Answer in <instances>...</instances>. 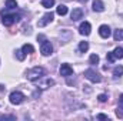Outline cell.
Instances as JSON below:
<instances>
[{
    "label": "cell",
    "mask_w": 123,
    "mask_h": 121,
    "mask_svg": "<svg viewBox=\"0 0 123 121\" xmlns=\"http://www.w3.org/2000/svg\"><path fill=\"white\" fill-rule=\"evenodd\" d=\"M16 57H17V60L23 61L25 60V57H26V53H25L22 49H17V50H16Z\"/></svg>",
    "instance_id": "19"
},
{
    "label": "cell",
    "mask_w": 123,
    "mask_h": 121,
    "mask_svg": "<svg viewBox=\"0 0 123 121\" xmlns=\"http://www.w3.org/2000/svg\"><path fill=\"white\" fill-rule=\"evenodd\" d=\"M44 74H46V70H44L43 67L36 66V67L30 68V70L26 73V77H27V80H30V81H37V80L42 78Z\"/></svg>",
    "instance_id": "1"
},
{
    "label": "cell",
    "mask_w": 123,
    "mask_h": 121,
    "mask_svg": "<svg viewBox=\"0 0 123 121\" xmlns=\"http://www.w3.org/2000/svg\"><path fill=\"white\" fill-rule=\"evenodd\" d=\"M56 13H57L59 16H64V14H67V6H64V4H59L57 9H56Z\"/></svg>",
    "instance_id": "14"
},
{
    "label": "cell",
    "mask_w": 123,
    "mask_h": 121,
    "mask_svg": "<svg viewBox=\"0 0 123 121\" xmlns=\"http://www.w3.org/2000/svg\"><path fill=\"white\" fill-rule=\"evenodd\" d=\"M77 1H82V3H86L87 0H77Z\"/></svg>",
    "instance_id": "27"
},
{
    "label": "cell",
    "mask_w": 123,
    "mask_h": 121,
    "mask_svg": "<svg viewBox=\"0 0 123 121\" xmlns=\"http://www.w3.org/2000/svg\"><path fill=\"white\" fill-rule=\"evenodd\" d=\"M106 59H107V61H109V63H113V61L116 60V57H115L113 51H112V53H107V54H106Z\"/></svg>",
    "instance_id": "23"
},
{
    "label": "cell",
    "mask_w": 123,
    "mask_h": 121,
    "mask_svg": "<svg viewBox=\"0 0 123 121\" xmlns=\"http://www.w3.org/2000/svg\"><path fill=\"white\" fill-rule=\"evenodd\" d=\"M4 88H6V87H4V86H3V84H0V93H1V91L4 90Z\"/></svg>",
    "instance_id": "26"
},
{
    "label": "cell",
    "mask_w": 123,
    "mask_h": 121,
    "mask_svg": "<svg viewBox=\"0 0 123 121\" xmlns=\"http://www.w3.org/2000/svg\"><path fill=\"white\" fill-rule=\"evenodd\" d=\"M73 74V68H72V66L70 64H62L60 66V76L63 77H70Z\"/></svg>",
    "instance_id": "7"
},
{
    "label": "cell",
    "mask_w": 123,
    "mask_h": 121,
    "mask_svg": "<svg viewBox=\"0 0 123 121\" xmlns=\"http://www.w3.org/2000/svg\"><path fill=\"white\" fill-rule=\"evenodd\" d=\"M42 6L46 9H50L55 6V0H42Z\"/></svg>",
    "instance_id": "20"
},
{
    "label": "cell",
    "mask_w": 123,
    "mask_h": 121,
    "mask_svg": "<svg viewBox=\"0 0 123 121\" xmlns=\"http://www.w3.org/2000/svg\"><path fill=\"white\" fill-rule=\"evenodd\" d=\"M97 100H99L100 103H106V101H107V95H106V94H99V95H97Z\"/></svg>",
    "instance_id": "24"
},
{
    "label": "cell",
    "mask_w": 123,
    "mask_h": 121,
    "mask_svg": "<svg viewBox=\"0 0 123 121\" xmlns=\"http://www.w3.org/2000/svg\"><path fill=\"white\" fill-rule=\"evenodd\" d=\"M37 84H39V88H40V90H46V88L55 86V80H53V78H44L43 81H39V80H37Z\"/></svg>",
    "instance_id": "8"
},
{
    "label": "cell",
    "mask_w": 123,
    "mask_h": 121,
    "mask_svg": "<svg viewBox=\"0 0 123 121\" xmlns=\"http://www.w3.org/2000/svg\"><path fill=\"white\" fill-rule=\"evenodd\" d=\"M70 17H72V20L73 22H77V20H80L82 17H83V10L82 9H73L72 10V14H70Z\"/></svg>",
    "instance_id": "11"
},
{
    "label": "cell",
    "mask_w": 123,
    "mask_h": 121,
    "mask_svg": "<svg viewBox=\"0 0 123 121\" xmlns=\"http://www.w3.org/2000/svg\"><path fill=\"white\" fill-rule=\"evenodd\" d=\"M113 76H115V77H120V76H123V66H117V67L113 68Z\"/></svg>",
    "instance_id": "17"
},
{
    "label": "cell",
    "mask_w": 123,
    "mask_h": 121,
    "mask_svg": "<svg viewBox=\"0 0 123 121\" xmlns=\"http://www.w3.org/2000/svg\"><path fill=\"white\" fill-rule=\"evenodd\" d=\"M52 51H53V46H52V43L47 41V40H44V41L42 43V46H40V53H42L43 56H50Z\"/></svg>",
    "instance_id": "6"
},
{
    "label": "cell",
    "mask_w": 123,
    "mask_h": 121,
    "mask_svg": "<svg viewBox=\"0 0 123 121\" xmlns=\"http://www.w3.org/2000/svg\"><path fill=\"white\" fill-rule=\"evenodd\" d=\"M93 10L97 11V13L105 11V3H103L102 0H94V1H93Z\"/></svg>",
    "instance_id": "12"
},
{
    "label": "cell",
    "mask_w": 123,
    "mask_h": 121,
    "mask_svg": "<svg viewBox=\"0 0 123 121\" xmlns=\"http://www.w3.org/2000/svg\"><path fill=\"white\" fill-rule=\"evenodd\" d=\"M53 17H55V14H53L52 11H49V13L43 14V17L37 22V26H39V27H44V26H47L50 22H53Z\"/></svg>",
    "instance_id": "5"
},
{
    "label": "cell",
    "mask_w": 123,
    "mask_h": 121,
    "mask_svg": "<svg viewBox=\"0 0 123 121\" xmlns=\"http://www.w3.org/2000/svg\"><path fill=\"white\" fill-rule=\"evenodd\" d=\"M22 50H23L26 54H31V53H34V47H33L31 44H25V46L22 47Z\"/></svg>",
    "instance_id": "16"
},
{
    "label": "cell",
    "mask_w": 123,
    "mask_h": 121,
    "mask_svg": "<svg viewBox=\"0 0 123 121\" xmlns=\"http://www.w3.org/2000/svg\"><path fill=\"white\" fill-rule=\"evenodd\" d=\"M113 54H115L116 59H123V49L122 47H116L113 50Z\"/></svg>",
    "instance_id": "18"
},
{
    "label": "cell",
    "mask_w": 123,
    "mask_h": 121,
    "mask_svg": "<svg viewBox=\"0 0 123 121\" xmlns=\"http://www.w3.org/2000/svg\"><path fill=\"white\" fill-rule=\"evenodd\" d=\"M1 22L4 26H12L14 22H20V14H4L1 13Z\"/></svg>",
    "instance_id": "2"
},
{
    "label": "cell",
    "mask_w": 123,
    "mask_h": 121,
    "mask_svg": "<svg viewBox=\"0 0 123 121\" xmlns=\"http://www.w3.org/2000/svg\"><path fill=\"white\" fill-rule=\"evenodd\" d=\"M99 34H100V37H103V38H109L110 34H112L110 27H109L107 24H102V26L99 27Z\"/></svg>",
    "instance_id": "10"
},
{
    "label": "cell",
    "mask_w": 123,
    "mask_h": 121,
    "mask_svg": "<svg viewBox=\"0 0 123 121\" xmlns=\"http://www.w3.org/2000/svg\"><path fill=\"white\" fill-rule=\"evenodd\" d=\"M25 94L23 93H20V91H13V93H10V95H9V100H10V103L12 104H14V105H19V104H22L23 101H25Z\"/></svg>",
    "instance_id": "3"
},
{
    "label": "cell",
    "mask_w": 123,
    "mask_h": 121,
    "mask_svg": "<svg viewBox=\"0 0 123 121\" xmlns=\"http://www.w3.org/2000/svg\"><path fill=\"white\" fill-rule=\"evenodd\" d=\"M97 120H107L109 121V117H107L106 114H99V116H97Z\"/></svg>",
    "instance_id": "25"
},
{
    "label": "cell",
    "mask_w": 123,
    "mask_h": 121,
    "mask_svg": "<svg viewBox=\"0 0 123 121\" xmlns=\"http://www.w3.org/2000/svg\"><path fill=\"white\" fill-rule=\"evenodd\" d=\"M89 50V43L87 41H80L79 43V51L80 53H86Z\"/></svg>",
    "instance_id": "15"
},
{
    "label": "cell",
    "mask_w": 123,
    "mask_h": 121,
    "mask_svg": "<svg viewBox=\"0 0 123 121\" xmlns=\"http://www.w3.org/2000/svg\"><path fill=\"white\" fill-rule=\"evenodd\" d=\"M99 60H100V59H99L97 54H92L90 59H89V63H90L92 66H94V64H99Z\"/></svg>",
    "instance_id": "22"
},
{
    "label": "cell",
    "mask_w": 123,
    "mask_h": 121,
    "mask_svg": "<svg viewBox=\"0 0 123 121\" xmlns=\"http://www.w3.org/2000/svg\"><path fill=\"white\" fill-rule=\"evenodd\" d=\"M113 38H115V41H122L123 40V29L115 30V33H113Z\"/></svg>",
    "instance_id": "13"
},
{
    "label": "cell",
    "mask_w": 123,
    "mask_h": 121,
    "mask_svg": "<svg viewBox=\"0 0 123 121\" xmlns=\"http://www.w3.org/2000/svg\"><path fill=\"white\" fill-rule=\"evenodd\" d=\"M79 31H80L82 36H89L90 31H92V26H90V23H89V22H83V23L80 24V27H79Z\"/></svg>",
    "instance_id": "9"
},
{
    "label": "cell",
    "mask_w": 123,
    "mask_h": 121,
    "mask_svg": "<svg viewBox=\"0 0 123 121\" xmlns=\"http://www.w3.org/2000/svg\"><path fill=\"white\" fill-rule=\"evenodd\" d=\"M6 7L7 9H16L17 7V1L16 0H6Z\"/></svg>",
    "instance_id": "21"
},
{
    "label": "cell",
    "mask_w": 123,
    "mask_h": 121,
    "mask_svg": "<svg viewBox=\"0 0 123 121\" xmlns=\"http://www.w3.org/2000/svg\"><path fill=\"white\" fill-rule=\"evenodd\" d=\"M85 77H86L89 81H92V83H100V81H102L100 74H99L96 70H93V68H87V70L85 71Z\"/></svg>",
    "instance_id": "4"
}]
</instances>
